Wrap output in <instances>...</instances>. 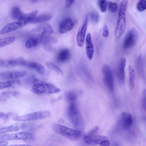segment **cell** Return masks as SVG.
Returning <instances> with one entry per match:
<instances>
[{
	"label": "cell",
	"instance_id": "40",
	"mask_svg": "<svg viewBox=\"0 0 146 146\" xmlns=\"http://www.w3.org/2000/svg\"><path fill=\"white\" fill-rule=\"evenodd\" d=\"M102 35L105 38L107 37L109 35V31L107 25L104 24L103 28Z\"/></svg>",
	"mask_w": 146,
	"mask_h": 146
},
{
	"label": "cell",
	"instance_id": "20",
	"mask_svg": "<svg viewBox=\"0 0 146 146\" xmlns=\"http://www.w3.org/2000/svg\"><path fill=\"white\" fill-rule=\"evenodd\" d=\"M38 12V10H36L26 14L23 15L19 20L23 27L29 23H31L36 17Z\"/></svg>",
	"mask_w": 146,
	"mask_h": 146
},
{
	"label": "cell",
	"instance_id": "21",
	"mask_svg": "<svg viewBox=\"0 0 146 146\" xmlns=\"http://www.w3.org/2000/svg\"><path fill=\"white\" fill-rule=\"evenodd\" d=\"M21 125V124H15L2 127L0 129V133L3 134L9 132L18 131L20 129Z\"/></svg>",
	"mask_w": 146,
	"mask_h": 146
},
{
	"label": "cell",
	"instance_id": "18",
	"mask_svg": "<svg viewBox=\"0 0 146 146\" xmlns=\"http://www.w3.org/2000/svg\"><path fill=\"white\" fill-rule=\"evenodd\" d=\"M20 22H16L9 23L4 26L0 31L1 35L5 34L23 27Z\"/></svg>",
	"mask_w": 146,
	"mask_h": 146
},
{
	"label": "cell",
	"instance_id": "24",
	"mask_svg": "<svg viewBox=\"0 0 146 146\" xmlns=\"http://www.w3.org/2000/svg\"><path fill=\"white\" fill-rule=\"evenodd\" d=\"M21 83L20 81L18 80H13L0 82V89H1L19 85Z\"/></svg>",
	"mask_w": 146,
	"mask_h": 146
},
{
	"label": "cell",
	"instance_id": "42",
	"mask_svg": "<svg viewBox=\"0 0 146 146\" xmlns=\"http://www.w3.org/2000/svg\"><path fill=\"white\" fill-rule=\"evenodd\" d=\"M8 143L7 142L4 141H1L0 142V146H6Z\"/></svg>",
	"mask_w": 146,
	"mask_h": 146
},
{
	"label": "cell",
	"instance_id": "30",
	"mask_svg": "<svg viewBox=\"0 0 146 146\" xmlns=\"http://www.w3.org/2000/svg\"><path fill=\"white\" fill-rule=\"evenodd\" d=\"M19 94V92L17 91H7L1 93L0 97L2 98H7L16 96Z\"/></svg>",
	"mask_w": 146,
	"mask_h": 146
},
{
	"label": "cell",
	"instance_id": "13",
	"mask_svg": "<svg viewBox=\"0 0 146 146\" xmlns=\"http://www.w3.org/2000/svg\"><path fill=\"white\" fill-rule=\"evenodd\" d=\"M126 64V59L124 57L120 58L118 62L116 70V74L118 82L122 84L125 79V68Z\"/></svg>",
	"mask_w": 146,
	"mask_h": 146
},
{
	"label": "cell",
	"instance_id": "43",
	"mask_svg": "<svg viewBox=\"0 0 146 146\" xmlns=\"http://www.w3.org/2000/svg\"><path fill=\"white\" fill-rule=\"evenodd\" d=\"M32 146L31 145L27 144H17V145H13L9 146Z\"/></svg>",
	"mask_w": 146,
	"mask_h": 146
},
{
	"label": "cell",
	"instance_id": "25",
	"mask_svg": "<svg viewBox=\"0 0 146 146\" xmlns=\"http://www.w3.org/2000/svg\"><path fill=\"white\" fill-rule=\"evenodd\" d=\"M128 72L129 86L133 90L135 86V74L134 70L131 65L128 67Z\"/></svg>",
	"mask_w": 146,
	"mask_h": 146
},
{
	"label": "cell",
	"instance_id": "29",
	"mask_svg": "<svg viewBox=\"0 0 146 146\" xmlns=\"http://www.w3.org/2000/svg\"><path fill=\"white\" fill-rule=\"evenodd\" d=\"M23 15L20 9L17 7L13 8L11 14L12 18L15 20H19Z\"/></svg>",
	"mask_w": 146,
	"mask_h": 146
},
{
	"label": "cell",
	"instance_id": "10",
	"mask_svg": "<svg viewBox=\"0 0 146 146\" xmlns=\"http://www.w3.org/2000/svg\"><path fill=\"white\" fill-rule=\"evenodd\" d=\"M102 73L104 83L107 88L110 91L114 88L112 74L109 66L105 64L102 68Z\"/></svg>",
	"mask_w": 146,
	"mask_h": 146
},
{
	"label": "cell",
	"instance_id": "22",
	"mask_svg": "<svg viewBox=\"0 0 146 146\" xmlns=\"http://www.w3.org/2000/svg\"><path fill=\"white\" fill-rule=\"evenodd\" d=\"M40 38V44H42L44 46L50 45L51 44H56L58 41V39L56 37L50 36Z\"/></svg>",
	"mask_w": 146,
	"mask_h": 146
},
{
	"label": "cell",
	"instance_id": "28",
	"mask_svg": "<svg viewBox=\"0 0 146 146\" xmlns=\"http://www.w3.org/2000/svg\"><path fill=\"white\" fill-rule=\"evenodd\" d=\"M45 64L46 66L50 70L59 74H62L63 71L58 66L49 61L45 62Z\"/></svg>",
	"mask_w": 146,
	"mask_h": 146
},
{
	"label": "cell",
	"instance_id": "39",
	"mask_svg": "<svg viewBox=\"0 0 146 146\" xmlns=\"http://www.w3.org/2000/svg\"><path fill=\"white\" fill-rule=\"evenodd\" d=\"M142 102L143 108L146 110V89H144L142 92Z\"/></svg>",
	"mask_w": 146,
	"mask_h": 146
},
{
	"label": "cell",
	"instance_id": "19",
	"mask_svg": "<svg viewBox=\"0 0 146 146\" xmlns=\"http://www.w3.org/2000/svg\"><path fill=\"white\" fill-rule=\"evenodd\" d=\"M71 56L69 50L67 48L61 49L58 52L56 57L57 60L60 63H64L68 61Z\"/></svg>",
	"mask_w": 146,
	"mask_h": 146
},
{
	"label": "cell",
	"instance_id": "27",
	"mask_svg": "<svg viewBox=\"0 0 146 146\" xmlns=\"http://www.w3.org/2000/svg\"><path fill=\"white\" fill-rule=\"evenodd\" d=\"M18 65L15 60H1L0 66L1 67L9 68L15 67Z\"/></svg>",
	"mask_w": 146,
	"mask_h": 146
},
{
	"label": "cell",
	"instance_id": "15",
	"mask_svg": "<svg viewBox=\"0 0 146 146\" xmlns=\"http://www.w3.org/2000/svg\"><path fill=\"white\" fill-rule=\"evenodd\" d=\"M74 26L72 20L70 18H66L60 22L59 26V32L64 33L71 30Z\"/></svg>",
	"mask_w": 146,
	"mask_h": 146
},
{
	"label": "cell",
	"instance_id": "34",
	"mask_svg": "<svg viewBox=\"0 0 146 146\" xmlns=\"http://www.w3.org/2000/svg\"><path fill=\"white\" fill-rule=\"evenodd\" d=\"M66 98L71 103H74L76 99V95L75 93L73 91L68 92L66 94Z\"/></svg>",
	"mask_w": 146,
	"mask_h": 146
},
{
	"label": "cell",
	"instance_id": "11",
	"mask_svg": "<svg viewBox=\"0 0 146 146\" xmlns=\"http://www.w3.org/2000/svg\"><path fill=\"white\" fill-rule=\"evenodd\" d=\"M88 21V16L86 15L84 22L81 25L77 32L76 38L77 44L78 46L80 47H82L84 43Z\"/></svg>",
	"mask_w": 146,
	"mask_h": 146
},
{
	"label": "cell",
	"instance_id": "7",
	"mask_svg": "<svg viewBox=\"0 0 146 146\" xmlns=\"http://www.w3.org/2000/svg\"><path fill=\"white\" fill-rule=\"evenodd\" d=\"M139 37L137 30L135 28H131L128 31L124 39L123 47L125 49L130 48L136 43Z\"/></svg>",
	"mask_w": 146,
	"mask_h": 146
},
{
	"label": "cell",
	"instance_id": "1",
	"mask_svg": "<svg viewBox=\"0 0 146 146\" xmlns=\"http://www.w3.org/2000/svg\"><path fill=\"white\" fill-rule=\"evenodd\" d=\"M67 115L76 130L83 132L85 128V122L75 103H71L69 106L67 110Z\"/></svg>",
	"mask_w": 146,
	"mask_h": 146
},
{
	"label": "cell",
	"instance_id": "4",
	"mask_svg": "<svg viewBox=\"0 0 146 146\" xmlns=\"http://www.w3.org/2000/svg\"><path fill=\"white\" fill-rule=\"evenodd\" d=\"M31 91L38 94L55 93L60 91L59 88L54 85L43 82L34 84L32 87Z\"/></svg>",
	"mask_w": 146,
	"mask_h": 146
},
{
	"label": "cell",
	"instance_id": "41",
	"mask_svg": "<svg viewBox=\"0 0 146 146\" xmlns=\"http://www.w3.org/2000/svg\"><path fill=\"white\" fill-rule=\"evenodd\" d=\"M75 0H66L65 2V6L67 8L71 7L75 2Z\"/></svg>",
	"mask_w": 146,
	"mask_h": 146
},
{
	"label": "cell",
	"instance_id": "33",
	"mask_svg": "<svg viewBox=\"0 0 146 146\" xmlns=\"http://www.w3.org/2000/svg\"><path fill=\"white\" fill-rule=\"evenodd\" d=\"M98 4L101 11L105 12L107 10L108 2L106 0H100L98 1Z\"/></svg>",
	"mask_w": 146,
	"mask_h": 146
},
{
	"label": "cell",
	"instance_id": "6",
	"mask_svg": "<svg viewBox=\"0 0 146 146\" xmlns=\"http://www.w3.org/2000/svg\"><path fill=\"white\" fill-rule=\"evenodd\" d=\"M50 112L48 111H41L16 117L13 119L14 121H18L36 120L48 117L50 116Z\"/></svg>",
	"mask_w": 146,
	"mask_h": 146
},
{
	"label": "cell",
	"instance_id": "36",
	"mask_svg": "<svg viewBox=\"0 0 146 146\" xmlns=\"http://www.w3.org/2000/svg\"><path fill=\"white\" fill-rule=\"evenodd\" d=\"M15 114V113L13 112H9L5 113L0 112V118L4 120H7L12 117Z\"/></svg>",
	"mask_w": 146,
	"mask_h": 146
},
{
	"label": "cell",
	"instance_id": "23",
	"mask_svg": "<svg viewBox=\"0 0 146 146\" xmlns=\"http://www.w3.org/2000/svg\"><path fill=\"white\" fill-rule=\"evenodd\" d=\"M40 44V38L34 36L27 40L26 43L25 47L27 48H30L36 46Z\"/></svg>",
	"mask_w": 146,
	"mask_h": 146
},
{
	"label": "cell",
	"instance_id": "17",
	"mask_svg": "<svg viewBox=\"0 0 146 146\" xmlns=\"http://www.w3.org/2000/svg\"><path fill=\"white\" fill-rule=\"evenodd\" d=\"M120 121L123 128L126 129L129 128L133 123V119L131 115L128 112H122L120 116Z\"/></svg>",
	"mask_w": 146,
	"mask_h": 146
},
{
	"label": "cell",
	"instance_id": "16",
	"mask_svg": "<svg viewBox=\"0 0 146 146\" xmlns=\"http://www.w3.org/2000/svg\"><path fill=\"white\" fill-rule=\"evenodd\" d=\"M86 52L87 57L89 60L93 57L94 53V47L92 41L91 35L88 33L86 38Z\"/></svg>",
	"mask_w": 146,
	"mask_h": 146
},
{
	"label": "cell",
	"instance_id": "9",
	"mask_svg": "<svg viewBox=\"0 0 146 146\" xmlns=\"http://www.w3.org/2000/svg\"><path fill=\"white\" fill-rule=\"evenodd\" d=\"M35 36L39 38L50 36L53 33L51 25L46 23H44L37 26L32 30Z\"/></svg>",
	"mask_w": 146,
	"mask_h": 146
},
{
	"label": "cell",
	"instance_id": "38",
	"mask_svg": "<svg viewBox=\"0 0 146 146\" xmlns=\"http://www.w3.org/2000/svg\"><path fill=\"white\" fill-rule=\"evenodd\" d=\"M18 65L25 67H27L28 62L26 61L24 59L22 58H19L15 60Z\"/></svg>",
	"mask_w": 146,
	"mask_h": 146
},
{
	"label": "cell",
	"instance_id": "14",
	"mask_svg": "<svg viewBox=\"0 0 146 146\" xmlns=\"http://www.w3.org/2000/svg\"><path fill=\"white\" fill-rule=\"evenodd\" d=\"M27 74L25 71H9L1 72L0 78L2 80H12L21 78Z\"/></svg>",
	"mask_w": 146,
	"mask_h": 146
},
{
	"label": "cell",
	"instance_id": "37",
	"mask_svg": "<svg viewBox=\"0 0 146 146\" xmlns=\"http://www.w3.org/2000/svg\"><path fill=\"white\" fill-rule=\"evenodd\" d=\"M90 18L92 22L94 24H97L99 20V15L98 13L93 12L90 14Z\"/></svg>",
	"mask_w": 146,
	"mask_h": 146
},
{
	"label": "cell",
	"instance_id": "32",
	"mask_svg": "<svg viewBox=\"0 0 146 146\" xmlns=\"http://www.w3.org/2000/svg\"><path fill=\"white\" fill-rule=\"evenodd\" d=\"M136 8L139 11H143L145 10L146 9V0L139 1L137 4Z\"/></svg>",
	"mask_w": 146,
	"mask_h": 146
},
{
	"label": "cell",
	"instance_id": "3",
	"mask_svg": "<svg viewBox=\"0 0 146 146\" xmlns=\"http://www.w3.org/2000/svg\"><path fill=\"white\" fill-rule=\"evenodd\" d=\"M52 128L57 133L72 141L78 140L82 135V132L57 124L52 125Z\"/></svg>",
	"mask_w": 146,
	"mask_h": 146
},
{
	"label": "cell",
	"instance_id": "2",
	"mask_svg": "<svg viewBox=\"0 0 146 146\" xmlns=\"http://www.w3.org/2000/svg\"><path fill=\"white\" fill-rule=\"evenodd\" d=\"M127 1L123 0L120 3L118 15V19L115 31L116 39H118L124 33L126 25V13Z\"/></svg>",
	"mask_w": 146,
	"mask_h": 146
},
{
	"label": "cell",
	"instance_id": "8",
	"mask_svg": "<svg viewBox=\"0 0 146 146\" xmlns=\"http://www.w3.org/2000/svg\"><path fill=\"white\" fill-rule=\"evenodd\" d=\"M33 138V135L31 133L27 131H22L2 135L0 137V139L1 141H6L31 139Z\"/></svg>",
	"mask_w": 146,
	"mask_h": 146
},
{
	"label": "cell",
	"instance_id": "35",
	"mask_svg": "<svg viewBox=\"0 0 146 146\" xmlns=\"http://www.w3.org/2000/svg\"><path fill=\"white\" fill-rule=\"evenodd\" d=\"M108 8L109 11L112 13L116 12L117 10L118 6L115 2L109 1L108 2Z\"/></svg>",
	"mask_w": 146,
	"mask_h": 146
},
{
	"label": "cell",
	"instance_id": "12",
	"mask_svg": "<svg viewBox=\"0 0 146 146\" xmlns=\"http://www.w3.org/2000/svg\"><path fill=\"white\" fill-rule=\"evenodd\" d=\"M27 67L35 70L43 78L48 80L49 78V73L42 65L34 62H28Z\"/></svg>",
	"mask_w": 146,
	"mask_h": 146
},
{
	"label": "cell",
	"instance_id": "31",
	"mask_svg": "<svg viewBox=\"0 0 146 146\" xmlns=\"http://www.w3.org/2000/svg\"><path fill=\"white\" fill-rule=\"evenodd\" d=\"M16 38L13 36L8 37L0 39V47H1L9 44L15 40Z\"/></svg>",
	"mask_w": 146,
	"mask_h": 146
},
{
	"label": "cell",
	"instance_id": "5",
	"mask_svg": "<svg viewBox=\"0 0 146 146\" xmlns=\"http://www.w3.org/2000/svg\"><path fill=\"white\" fill-rule=\"evenodd\" d=\"M85 143L89 146H110V141L107 137L102 135L88 134L84 138Z\"/></svg>",
	"mask_w": 146,
	"mask_h": 146
},
{
	"label": "cell",
	"instance_id": "26",
	"mask_svg": "<svg viewBox=\"0 0 146 146\" xmlns=\"http://www.w3.org/2000/svg\"><path fill=\"white\" fill-rule=\"evenodd\" d=\"M52 17L50 15L47 14L40 15L36 17L31 23H39L47 22L50 20Z\"/></svg>",
	"mask_w": 146,
	"mask_h": 146
}]
</instances>
